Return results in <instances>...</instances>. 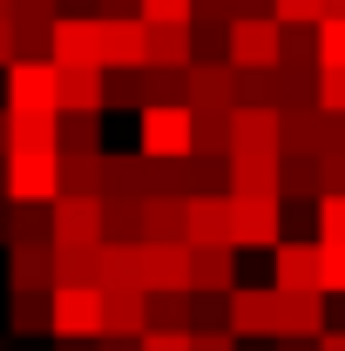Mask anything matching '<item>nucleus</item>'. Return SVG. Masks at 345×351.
Masks as SVG:
<instances>
[{
    "label": "nucleus",
    "instance_id": "f257e3e1",
    "mask_svg": "<svg viewBox=\"0 0 345 351\" xmlns=\"http://www.w3.org/2000/svg\"><path fill=\"white\" fill-rule=\"evenodd\" d=\"M135 129H142L135 156L156 162V169H163V162H183V156L197 149V115H190V108H142Z\"/></svg>",
    "mask_w": 345,
    "mask_h": 351
},
{
    "label": "nucleus",
    "instance_id": "f03ea898",
    "mask_svg": "<svg viewBox=\"0 0 345 351\" xmlns=\"http://www.w3.org/2000/svg\"><path fill=\"white\" fill-rule=\"evenodd\" d=\"M230 243L278 250L285 243V196H230Z\"/></svg>",
    "mask_w": 345,
    "mask_h": 351
},
{
    "label": "nucleus",
    "instance_id": "7ed1b4c3",
    "mask_svg": "<svg viewBox=\"0 0 345 351\" xmlns=\"http://www.w3.org/2000/svg\"><path fill=\"white\" fill-rule=\"evenodd\" d=\"M47 338L54 345H95L102 338V291H54L47 298Z\"/></svg>",
    "mask_w": 345,
    "mask_h": 351
},
{
    "label": "nucleus",
    "instance_id": "20e7f679",
    "mask_svg": "<svg viewBox=\"0 0 345 351\" xmlns=\"http://www.w3.org/2000/svg\"><path fill=\"white\" fill-rule=\"evenodd\" d=\"M285 61V27L278 21H230V68L237 75H271Z\"/></svg>",
    "mask_w": 345,
    "mask_h": 351
},
{
    "label": "nucleus",
    "instance_id": "39448f33",
    "mask_svg": "<svg viewBox=\"0 0 345 351\" xmlns=\"http://www.w3.org/2000/svg\"><path fill=\"white\" fill-rule=\"evenodd\" d=\"M61 196V156L14 149L7 156V203H54Z\"/></svg>",
    "mask_w": 345,
    "mask_h": 351
},
{
    "label": "nucleus",
    "instance_id": "423d86ee",
    "mask_svg": "<svg viewBox=\"0 0 345 351\" xmlns=\"http://www.w3.org/2000/svg\"><path fill=\"white\" fill-rule=\"evenodd\" d=\"M7 115H61V101H54V61H14L7 68Z\"/></svg>",
    "mask_w": 345,
    "mask_h": 351
},
{
    "label": "nucleus",
    "instance_id": "0eeeda50",
    "mask_svg": "<svg viewBox=\"0 0 345 351\" xmlns=\"http://www.w3.org/2000/svg\"><path fill=\"white\" fill-rule=\"evenodd\" d=\"M142 298H190V243H142Z\"/></svg>",
    "mask_w": 345,
    "mask_h": 351
},
{
    "label": "nucleus",
    "instance_id": "6e6552de",
    "mask_svg": "<svg viewBox=\"0 0 345 351\" xmlns=\"http://www.w3.org/2000/svg\"><path fill=\"white\" fill-rule=\"evenodd\" d=\"M271 291H291V298H325V291H318V243L285 237V243L271 250Z\"/></svg>",
    "mask_w": 345,
    "mask_h": 351
},
{
    "label": "nucleus",
    "instance_id": "1a4fd4ad",
    "mask_svg": "<svg viewBox=\"0 0 345 351\" xmlns=\"http://www.w3.org/2000/svg\"><path fill=\"white\" fill-rule=\"evenodd\" d=\"M102 243V196H54V250Z\"/></svg>",
    "mask_w": 345,
    "mask_h": 351
},
{
    "label": "nucleus",
    "instance_id": "9d476101",
    "mask_svg": "<svg viewBox=\"0 0 345 351\" xmlns=\"http://www.w3.org/2000/svg\"><path fill=\"white\" fill-rule=\"evenodd\" d=\"M54 68H102V21L95 14L54 21Z\"/></svg>",
    "mask_w": 345,
    "mask_h": 351
},
{
    "label": "nucleus",
    "instance_id": "9b49d317",
    "mask_svg": "<svg viewBox=\"0 0 345 351\" xmlns=\"http://www.w3.org/2000/svg\"><path fill=\"white\" fill-rule=\"evenodd\" d=\"M135 75V68H149V27L122 14V21H102V75Z\"/></svg>",
    "mask_w": 345,
    "mask_h": 351
},
{
    "label": "nucleus",
    "instance_id": "f8f14e48",
    "mask_svg": "<svg viewBox=\"0 0 345 351\" xmlns=\"http://www.w3.org/2000/svg\"><path fill=\"white\" fill-rule=\"evenodd\" d=\"M237 291V243L190 250V298H230Z\"/></svg>",
    "mask_w": 345,
    "mask_h": 351
},
{
    "label": "nucleus",
    "instance_id": "ddd939ff",
    "mask_svg": "<svg viewBox=\"0 0 345 351\" xmlns=\"http://www.w3.org/2000/svg\"><path fill=\"white\" fill-rule=\"evenodd\" d=\"M271 311H278V338H291V345H318L325 338V298L271 291Z\"/></svg>",
    "mask_w": 345,
    "mask_h": 351
},
{
    "label": "nucleus",
    "instance_id": "4468645a",
    "mask_svg": "<svg viewBox=\"0 0 345 351\" xmlns=\"http://www.w3.org/2000/svg\"><path fill=\"white\" fill-rule=\"evenodd\" d=\"M237 108V68H190V115H230Z\"/></svg>",
    "mask_w": 345,
    "mask_h": 351
},
{
    "label": "nucleus",
    "instance_id": "2eb2a0df",
    "mask_svg": "<svg viewBox=\"0 0 345 351\" xmlns=\"http://www.w3.org/2000/svg\"><path fill=\"white\" fill-rule=\"evenodd\" d=\"M230 156H285L278 149V108H230Z\"/></svg>",
    "mask_w": 345,
    "mask_h": 351
},
{
    "label": "nucleus",
    "instance_id": "dca6fc26",
    "mask_svg": "<svg viewBox=\"0 0 345 351\" xmlns=\"http://www.w3.org/2000/svg\"><path fill=\"white\" fill-rule=\"evenodd\" d=\"M7 291L14 298H54V243H41V250H7Z\"/></svg>",
    "mask_w": 345,
    "mask_h": 351
},
{
    "label": "nucleus",
    "instance_id": "f3484780",
    "mask_svg": "<svg viewBox=\"0 0 345 351\" xmlns=\"http://www.w3.org/2000/svg\"><path fill=\"white\" fill-rule=\"evenodd\" d=\"M230 338H278L271 291H258V284H237L230 291Z\"/></svg>",
    "mask_w": 345,
    "mask_h": 351
},
{
    "label": "nucleus",
    "instance_id": "a211bd4d",
    "mask_svg": "<svg viewBox=\"0 0 345 351\" xmlns=\"http://www.w3.org/2000/svg\"><path fill=\"white\" fill-rule=\"evenodd\" d=\"M102 162H109V182H102L109 203H149L156 196V162H142V156H102Z\"/></svg>",
    "mask_w": 345,
    "mask_h": 351
},
{
    "label": "nucleus",
    "instance_id": "6ab92c4d",
    "mask_svg": "<svg viewBox=\"0 0 345 351\" xmlns=\"http://www.w3.org/2000/svg\"><path fill=\"white\" fill-rule=\"evenodd\" d=\"M95 291H142V243H95Z\"/></svg>",
    "mask_w": 345,
    "mask_h": 351
},
{
    "label": "nucleus",
    "instance_id": "aec40b11",
    "mask_svg": "<svg viewBox=\"0 0 345 351\" xmlns=\"http://www.w3.org/2000/svg\"><path fill=\"white\" fill-rule=\"evenodd\" d=\"M142 331H149V298L142 291H102V338L142 345Z\"/></svg>",
    "mask_w": 345,
    "mask_h": 351
},
{
    "label": "nucleus",
    "instance_id": "412c9836",
    "mask_svg": "<svg viewBox=\"0 0 345 351\" xmlns=\"http://www.w3.org/2000/svg\"><path fill=\"white\" fill-rule=\"evenodd\" d=\"M54 243V203H7V250Z\"/></svg>",
    "mask_w": 345,
    "mask_h": 351
},
{
    "label": "nucleus",
    "instance_id": "4be33fe9",
    "mask_svg": "<svg viewBox=\"0 0 345 351\" xmlns=\"http://www.w3.org/2000/svg\"><path fill=\"white\" fill-rule=\"evenodd\" d=\"M61 115H102V68H54Z\"/></svg>",
    "mask_w": 345,
    "mask_h": 351
},
{
    "label": "nucleus",
    "instance_id": "5701e85b",
    "mask_svg": "<svg viewBox=\"0 0 345 351\" xmlns=\"http://www.w3.org/2000/svg\"><path fill=\"white\" fill-rule=\"evenodd\" d=\"M190 250H210V243H230V196H197L190 203V230H183Z\"/></svg>",
    "mask_w": 345,
    "mask_h": 351
},
{
    "label": "nucleus",
    "instance_id": "b1692460",
    "mask_svg": "<svg viewBox=\"0 0 345 351\" xmlns=\"http://www.w3.org/2000/svg\"><path fill=\"white\" fill-rule=\"evenodd\" d=\"M318 142H325V115L304 101V108H278V149L285 156H318Z\"/></svg>",
    "mask_w": 345,
    "mask_h": 351
},
{
    "label": "nucleus",
    "instance_id": "393cba45",
    "mask_svg": "<svg viewBox=\"0 0 345 351\" xmlns=\"http://www.w3.org/2000/svg\"><path fill=\"white\" fill-rule=\"evenodd\" d=\"M183 230H190V203H176V196L142 203V243H183Z\"/></svg>",
    "mask_w": 345,
    "mask_h": 351
},
{
    "label": "nucleus",
    "instance_id": "a878e982",
    "mask_svg": "<svg viewBox=\"0 0 345 351\" xmlns=\"http://www.w3.org/2000/svg\"><path fill=\"white\" fill-rule=\"evenodd\" d=\"M197 47H190V27H149V68L163 75H190Z\"/></svg>",
    "mask_w": 345,
    "mask_h": 351
},
{
    "label": "nucleus",
    "instance_id": "bb28decb",
    "mask_svg": "<svg viewBox=\"0 0 345 351\" xmlns=\"http://www.w3.org/2000/svg\"><path fill=\"white\" fill-rule=\"evenodd\" d=\"M230 196H278V156H230Z\"/></svg>",
    "mask_w": 345,
    "mask_h": 351
},
{
    "label": "nucleus",
    "instance_id": "cd10ccee",
    "mask_svg": "<svg viewBox=\"0 0 345 351\" xmlns=\"http://www.w3.org/2000/svg\"><path fill=\"white\" fill-rule=\"evenodd\" d=\"M278 196H304V203H318V196H325V169H318V156H278Z\"/></svg>",
    "mask_w": 345,
    "mask_h": 351
},
{
    "label": "nucleus",
    "instance_id": "c85d7f7f",
    "mask_svg": "<svg viewBox=\"0 0 345 351\" xmlns=\"http://www.w3.org/2000/svg\"><path fill=\"white\" fill-rule=\"evenodd\" d=\"M109 162L102 156H61V196H102Z\"/></svg>",
    "mask_w": 345,
    "mask_h": 351
},
{
    "label": "nucleus",
    "instance_id": "c756f323",
    "mask_svg": "<svg viewBox=\"0 0 345 351\" xmlns=\"http://www.w3.org/2000/svg\"><path fill=\"white\" fill-rule=\"evenodd\" d=\"M102 243H142V203H109L102 196Z\"/></svg>",
    "mask_w": 345,
    "mask_h": 351
},
{
    "label": "nucleus",
    "instance_id": "7c9ffc66",
    "mask_svg": "<svg viewBox=\"0 0 345 351\" xmlns=\"http://www.w3.org/2000/svg\"><path fill=\"white\" fill-rule=\"evenodd\" d=\"M102 115H61V129H54V142H61V156H102V129H95Z\"/></svg>",
    "mask_w": 345,
    "mask_h": 351
},
{
    "label": "nucleus",
    "instance_id": "2f4dec72",
    "mask_svg": "<svg viewBox=\"0 0 345 351\" xmlns=\"http://www.w3.org/2000/svg\"><path fill=\"white\" fill-rule=\"evenodd\" d=\"M54 291H95V250H54Z\"/></svg>",
    "mask_w": 345,
    "mask_h": 351
},
{
    "label": "nucleus",
    "instance_id": "473e14b6",
    "mask_svg": "<svg viewBox=\"0 0 345 351\" xmlns=\"http://www.w3.org/2000/svg\"><path fill=\"white\" fill-rule=\"evenodd\" d=\"M102 108H135V115H142V108H149L142 68H135V75H115V68H109V75H102Z\"/></svg>",
    "mask_w": 345,
    "mask_h": 351
},
{
    "label": "nucleus",
    "instance_id": "72a5a7b5",
    "mask_svg": "<svg viewBox=\"0 0 345 351\" xmlns=\"http://www.w3.org/2000/svg\"><path fill=\"white\" fill-rule=\"evenodd\" d=\"M149 331L190 338V298H149ZM149 331H142V338H149Z\"/></svg>",
    "mask_w": 345,
    "mask_h": 351
},
{
    "label": "nucleus",
    "instance_id": "f704fd0d",
    "mask_svg": "<svg viewBox=\"0 0 345 351\" xmlns=\"http://www.w3.org/2000/svg\"><path fill=\"white\" fill-rule=\"evenodd\" d=\"M197 0H135V21L142 27H190Z\"/></svg>",
    "mask_w": 345,
    "mask_h": 351
},
{
    "label": "nucleus",
    "instance_id": "c9c22d12",
    "mask_svg": "<svg viewBox=\"0 0 345 351\" xmlns=\"http://www.w3.org/2000/svg\"><path fill=\"white\" fill-rule=\"evenodd\" d=\"M311 54H318V68H345V21H318L311 27Z\"/></svg>",
    "mask_w": 345,
    "mask_h": 351
},
{
    "label": "nucleus",
    "instance_id": "e433bc0d",
    "mask_svg": "<svg viewBox=\"0 0 345 351\" xmlns=\"http://www.w3.org/2000/svg\"><path fill=\"white\" fill-rule=\"evenodd\" d=\"M7 324H14V338L47 331V298H14V304H7Z\"/></svg>",
    "mask_w": 345,
    "mask_h": 351
},
{
    "label": "nucleus",
    "instance_id": "4c0bfd02",
    "mask_svg": "<svg viewBox=\"0 0 345 351\" xmlns=\"http://www.w3.org/2000/svg\"><path fill=\"white\" fill-rule=\"evenodd\" d=\"M311 223H318V243H345V196H318Z\"/></svg>",
    "mask_w": 345,
    "mask_h": 351
},
{
    "label": "nucleus",
    "instance_id": "58836bf2",
    "mask_svg": "<svg viewBox=\"0 0 345 351\" xmlns=\"http://www.w3.org/2000/svg\"><path fill=\"white\" fill-rule=\"evenodd\" d=\"M318 291L345 298V243H318Z\"/></svg>",
    "mask_w": 345,
    "mask_h": 351
},
{
    "label": "nucleus",
    "instance_id": "ea45409f",
    "mask_svg": "<svg viewBox=\"0 0 345 351\" xmlns=\"http://www.w3.org/2000/svg\"><path fill=\"white\" fill-rule=\"evenodd\" d=\"M311 101H318V115H345V68H318Z\"/></svg>",
    "mask_w": 345,
    "mask_h": 351
},
{
    "label": "nucleus",
    "instance_id": "a19ab883",
    "mask_svg": "<svg viewBox=\"0 0 345 351\" xmlns=\"http://www.w3.org/2000/svg\"><path fill=\"white\" fill-rule=\"evenodd\" d=\"M278 27H318V0H271Z\"/></svg>",
    "mask_w": 345,
    "mask_h": 351
},
{
    "label": "nucleus",
    "instance_id": "79ce46f5",
    "mask_svg": "<svg viewBox=\"0 0 345 351\" xmlns=\"http://www.w3.org/2000/svg\"><path fill=\"white\" fill-rule=\"evenodd\" d=\"M61 0H14V27H54Z\"/></svg>",
    "mask_w": 345,
    "mask_h": 351
},
{
    "label": "nucleus",
    "instance_id": "37998d69",
    "mask_svg": "<svg viewBox=\"0 0 345 351\" xmlns=\"http://www.w3.org/2000/svg\"><path fill=\"white\" fill-rule=\"evenodd\" d=\"M318 169H325V196H345V156H318Z\"/></svg>",
    "mask_w": 345,
    "mask_h": 351
},
{
    "label": "nucleus",
    "instance_id": "c03bdc74",
    "mask_svg": "<svg viewBox=\"0 0 345 351\" xmlns=\"http://www.w3.org/2000/svg\"><path fill=\"white\" fill-rule=\"evenodd\" d=\"M135 351H190V338H170V331H149Z\"/></svg>",
    "mask_w": 345,
    "mask_h": 351
},
{
    "label": "nucleus",
    "instance_id": "a18cd8bd",
    "mask_svg": "<svg viewBox=\"0 0 345 351\" xmlns=\"http://www.w3.org/2000/svg\"><path fill=\"white\" fill-rule=\"evenodd\" d=\"M190 351H237V338H230V331H216V338H190Z\"/></svg>",
    "mask_w": 345,
    "mask_h": 351
},
{
    "label": "nucleus",
    "instance_id": "49530a36",
    "mask_svg": "<svg viewBox=\"0 0 345 351\" xmlns=\"http://www.w3.org/2000/svg\"><path fill=\"white\" fill-rule=\"evenodd\" d=\"M0 68H14V21H0Z\"/></svg>",
    "mask_w": 345,
    "mask_h": 351
},
{
    "label": "nucleus",
    "instance_id": "de8ad7c7",
    "mask_svg": "<svg viewBox=\"0 0 345 351\" xmlns=\"http://www.w3.org/2000/svg\"><path fill=\"white\" fill-rule=\"evenodd\" d=\"M318 21H345V0H318Z\"/></svg>",
    "mask_w": 345,
    "mask_h": 351
},
{
    "label": "nucleus",
    "instance_id": "09e8293b",
    "mask_svg": "<svg viewBox=\"0 0 345 351\" xmlns=\"http://www.w3.org/2000/svg\"><path fill=\"white\" fill-rule=\"evenodd\" d=\"M95 351H135L129 338H95Z\"/></svg>",
    "mask_w": 345,
    "mask_h": 351
},
{
    "label": "nucleus",
    "instance_id": "8fccbe9b",
    "mask_svg": "<svg viewBox=\"0 0 345 351\" xmlns=\"http://www.w3.org/2000/svg\"><path fill=\"white\" fill-rule=\"evenodd\" d=\"M318 351H345V331H325V338H318Z\"/></svg>",
    "mask_w": 345,
    "mask_h": 351
},
{
    "label": "nucleus",
    "instance_id": "3c124183",
    "mask_svg": "<svg viewBox=\"0 0 345 351\" xmlns=\"http://www.w3.org/2000/svg\"><path fill=\"white\" fill-rule=\"evenodd\" d=\"M7 149H14V142H7V101H0V162H7Z\"/></svg>",
    "mask_w": 345,
    "mask_h": 351
},
{
    "label": "nucleus",
    "instance_id": "603ef678",
    "mask_svg": "<svg viewBox=\"0 0 345 351\" xmlns=\"http://www.w3.org/2000/svg\"><path fill=\"white\" fill-rule=\"evenodd\" d=\"M278 351H318V345H291V338H278Z\"/></svg>",
    "mask_w": 345,
    "mask_h": 351
},
{
    "label": "nucleus",
    "instance_id": "864d4df0",
    "mask_svg": "<svg viewBox=\"0 0 345 351\" xmlns=\"http://www.w3.org/2000/svg\"><path fill=\"white\" fill-rule=\"evenodd\" d=\"M0 243H7V196H0Z\"/></svg>",
    "mask_w": 345,
    "mask_h": 351
},
{
    "label": "nucleus",
    "instance_id": "5fc2aeb1",
    "mask_svg": "<svg viewBox=\"0 0 345 351\" xmlns=\"http://www.w3.org/2000/svg\"><path fill=\"white\" fill-rule=\"evenodd\" d=\"M0 21H14V0H0Z\"/></svg>",
    "mask_w": 345,
    "mask_h": 351
},
{
    "label": "nucleus",
    "instance_id": "6e6d98bb",
    "mask_svg": "<svg viewBox=\"0 0 345 351\" xmlns=\"http://www.w3.org/2000/svg\"><path fill=\"white\" fill-rule=\"evenodd\" d=\"M54 351H95V345H54Z\"/></svg>",
    "mask_w": 345,
    "mask_h": 351
},
{
    "label": "nucleus",
    "instance_id": "4d7b16f0",
    "mask_svg": "<svg viewBox=\"0 0 345 351\" xmlns=\"http://www.w3.org/2000/svg\"><path fill=\"white\" fill-rule=\"evenodd\" d=\"M0 196H7V162H0Z\"/></svg>",
    "mask_w": 345,
    "mask_h": 351
}]
</instances>
